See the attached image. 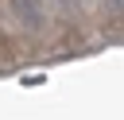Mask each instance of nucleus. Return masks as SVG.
Listing matches in <instances>:
<instances>
[{"mask_svg": "<svg viewBox=\"0 0 124 120\" xmlns=\"http://www.w3.org/2000/svg\"><path fill=\"white\" fill-rule=\"evenodd\" d=\"M12 12L19 15V23L27 31H35L43 23V0H12Z\"/></svg>", "mask_w": 124, "mask_h": 120, "instance_id": "1", "label": "nucleus"}, {"mask_svg": "<svg viewBox=\"0 0 124 120\" xmlns=\"http://www.w3.org/2000/svg\"><path fill=\"white\" fill-rule=\"evenodd\" d=\"M66 4H74V0H66Z\"/></svg>", "mask_w": 124, "mask_h": 120, "instance_id": "2", "label": "nucleus"}]
</instances>
